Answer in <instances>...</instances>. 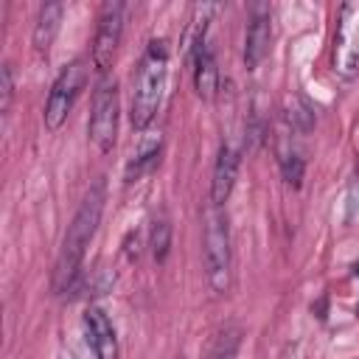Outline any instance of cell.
Segmentation results:
<instances>
[{
	"mask_svg": "<svg viewBox=\"0 0 359 359\" xmlns=\"http://www.w3.org/2000/svg\"><path fill=\"white\" fill-rule=\"evenodd\" d=\"M104 199H107L104 182L98 180L90 188V194L84 196V202L79 205V210H76V216H73V222H70V227L65 233V241H62V250H59V258H56V269H53L56 292H65L73 283V278H76V272L81 266V258L87 252V244L93 241V236L98 230Z\"/></svg>",
	"mask_w": 359,
	"mask_h": 359,
	"instance_id": "cell-1",
	"label": "cell"
},
{
	"mask_svg": "<svg viewBox=\"0 0 359 359\" xmlns=\"http://www.w3.org/2000/svg\"><path fill=\"white\" fill-rule=\"evenodd\" d=\"M165 76H168V45L165 39H151L146 45V53L140 59L137 79H135V95H132V112H129L135 129H146L154 121L163 98Z\"/></svg>",
	"mask_w": 359,
	"mask_h": 359,
	"instance_id": "cell-2",
	"label": "cell"
},
{
	"mask_svg": "<svg viewBox=\"0 0 359 359\" xmlns=\"http://www.w3.org/2000/svg\"><path fill=\"white\" fill-rule=\"evenodd\" d=\"M205 272L216 292H224L230 286V230L227 216L222 208L210 205L205 213Z\"/></svg>",
	"mask_w": 359,
	"mask_h": 359,
	"instance_id": "cell-3",
	"label": "cell"
},
{
	"mask_svg": "<svg viewBox=\"0 0 359 359\" xmlns=\"http://www.w3.org/2000/svg\"><path fill=\"white\" fill-rule=\"evenodd\" d=\"M331 67L334 73L351 79L359 70V0L342 3L337 11V28L331 42Z\"/></svg>",
	"mask_w": 359,
	"mask_h": 359,
	"instance_id": "cell-4",
	"label": "cell"
},
{
	"mask_svg": "<svg viewBox=\"0 0 359 359\" xmlns=\"http://www.w3.org/2000/svg\"><path fill=\"white\" fill-rule=\"evenodd\" d=\"M90 140L98 151H109L118 137V84L115 79L101 76L93 93V112L87 123Z\"/></svg>",
	"mask_w": 359,
	"mask_h": 359,
	"instance_id": "cell-5",
	"label": "cell"
},
{
	"mask_svg": "<svg viewBox=\"0 0 359 359\" xmlns=\"http://www.w3.org/2000/svg\"><path fill=\"white\" fill-rule=\"evenodd\" d=\"M84 81H87V67H84V62H70L59 76H56V81H53V87H50V93H48V104H45V126L50 129V132H56L65 121H67V115H70V109H73V104H76V98H79V93H81V87H84Z\"/></svg>",
	"mask_w": 359,
	"mask_h": 359,
	"instance_id": "cell-6",
	"label": "cell"
},
{
	"mask_svg": "<svg viewBox=\"0 0 359 359\" xmlns=\"http://www.w3.org/2000/svg\"><path fill=\"white\" fill-rule=\"evenodd\" d=\"M123 3H104L101 14H98V25H95V39H93V65L101 76H107V70L115 62L121 36H123Z\"/></svg>",
	"mask_w": 359,
	"mask_h": 359,
	"instance_id": "cell-7",
	"label": "cell"
},
{
	"mask_svg": "<svg viewBox=\"0 0 359 359\" xmlns=\"http://www.w3.org/2000/svg\"><path fill=\"white\" fill-rule=\"evenodd\" d=\"M84 337L95 359H115V328L98 306L84 311Z\"/></svg>",
	"mask_w": 359,
	"mask_h": 359,
	"instance_id": "cell-8",
	"label": "cell"
},
{
	"mask_svg": "<svg viewBox=\"0 0 359 359\" xmlns=\"http://www.w3.org/2000/svg\"><path fill=\"white\" fill-rule=\"evenodd\" d=\"M236 174H238V151L233 146H222L213 165V180H210V205L222 208L227 202L236 185Z\"/></svg>",
	"mask_w": 359,
	"mask_h": 359,
	"instance_id": "cell-9",
	"label": "cell"
},
{
	"mask_svg": "<svg viewBox=\"0 0 359 359\" xmlns=\"http://www.w3.org/2000/svg\"><path fill=\"white\" fill-rule=\"evenodd\" d=\"M269 39H272V25H269V14L264 8H258V14H252L250 25H247V39H244V65L247 70H255L266 50H269Z\"/></svg>",
	"mask_w": 359,
	"mask_h": 359,
	"instance_id": "cell-10",
	"label": "cell"
},
{
	"mask_svg": "<svg viewBox=\"0 0 359 359\" xmlns=\"http://www.w3.org/2000/svg\"><path fill=\"white\" fill-rule=\"evenodd\" d=\"M194 87L199 93L202 101H213L216 90H219V70H216V59L213 53L205 48V39H199L194 45Z\"/></svg>",
	"mask_w": 359,
	"mask_h": 359,
	"instance_id": "cell-11",
	"label": "cell"
},
{
	"mask_svg": "<svg viewBox=\"0 0 359 359\" xmlns=\"http://www.w3.org/2000/svg\"><path fill=\"white\" fill-rule=\"evenodd\" d=\"M62 14H65V6L62 3H45L39 8L36 25H34V48L39 53H48L50 50V42L56 39L59 25H62Z\"/></svg>",
	"mask_w": 359,
	"mask_h": 359,
	"instance_id": "cell-12",
	"label": "cell"
},
{
	"mask_svg": "<svg viewBox=\"0 0 359 359\" xmlns=\"http://www.w3.org/2000/svg\"><path fill=\"white\" fill-rule=\"evenodd\" d=\"M238 342H241L238 328H224V331L213 339V345H210V351H208L205 359H236Z\"/></svg>",
	"mask_w": 359,
	"mask_h": 359,
	"instance_id": "cell-13",
	"label": "cell"
},
{
	"mask_svg": "<svg viewBox=\"0 0 359 359\" xmlns=\"http://www.w3.org/2000/svg\"><path fill=\"white\" fill-rule=\"evenodd\" d=\"M157 157H160V140L137 151V157H135V160L129 163V168H126V180H137L146 168H151V165L157 163Z\"/></svg>",
	"mask_w": 359,
	"mask_h": 359,
	"instance_id": "cell-14",
	"label": "cell"
},
{
	"mask_svg": "<svg viewBox=\"0 0 359 359\" xmlns=\"http://www.w3.org/2000/svg\"><path fill=\"white\" fill-rule=\"evenodd\" d=\"M11 101H14V70L11 65H3L0 70V112L3 115H8Z\"/></svg>",
	"mask_w": 359,
	"mask_h": 359,
	"instance_id": "cell-15",
	"label": "cell"
},
{
	"mask_svg": "<svg viewBox=\"0 0 359 359\" xmlns=\"http://www.w3.org/2000/svg\"><path fill=\"white\" fill-rule=\"evenodd\" d=\"M168 233H171V227H168V222H154V233H151V250H154V258L157 261H165V255H168Z\"/></svg>",
	"mask_w": 359,
	"mask_h": 359,
	"instance_id": "cell-16",
	"label": "cell"
},
{
	"mask_svg": "<svg viewBox=\"0 0 359 359\" xmlns=\"http://www.w3.org/2000/svg\"><path fill=\"white\" fill-rule=\"evenodd\" d=\"M280 168H283V177H286V182H292V185H300V177H303V160L292 151H283L280 154Z\"/></svg>",
	"mask_w": 359,
	"mask_h": 359,
	"instance_id": "cell-17",
	"label": "cell"
}]
</instances>
